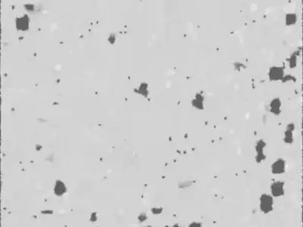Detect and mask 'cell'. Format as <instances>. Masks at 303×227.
I'll return each mask as SVG.
<instances>
[{
    "mask_svg": "<svg viewBox=\"0 0 303 227\" xmlns=\"http://www.w3.org/2000/svg\"><path fill=\"white\" fill-rule=\"evenodd\" d=\"M27 16L25 17H23L21 18H19L18 19V27H19L21 30H27V27H28V20L27 21H25V19H27Z\"/></svg>",
    "mask_w": 303,
    "mask_h": 227,
    "instance_id": "5b68a950",
    "label": "cell"
},
{
    "mask_svg": "<svg viewBox=\"0 0 303 227\" xmlns=\"http://www.w3.org/2000/svg\"><path fill=\"white\" fill-rule=\"evenodd\" d=\"M295 21H296V18H295V16L293 15V14H290L286 16V24H290V25L293 24H295Z\"/></svg>",
    "mask_w": 303,
    "mask_h": 227,
    "instance_id": "ba28073f",
    "label": "cell"
},
{
    "mask_svg": "<svg viewBox=\"0 0 303 227\" xmlns=\"http://www.w3.org/2000/svg\"><path fill=\"white\" fill-rule=\"evenodd\" d=\"M285 170V162L282 160H277L272 165V172L276 174H280Z\"/></svg>",
    "mask_w": 303,
    "mask_h": 227,
    "instance_id": "7a4b0ae2",
    "label": "cell"
},
{
    "mask_svg": "<svg viewBox=\"0 0 303 227\" xmlns=\"http://www.w3.org/2000/svg\"><path fill=\"white\" fill-rule=\"evenodd\" d=\"M202 102H203V98H202L201 95L199 96H196V98L193 100V103H194V105H196V104L198 103V105H197L196 107V108H199V109L202 108V107H203V106H202Z\"/></svg>",
    "mask_w": 303,
    "mask_h": 227,
    "instance_id": "52a82bcc",
    "label": "cell"
},
{
    "mask_svg": "<svg viewBox=\"0 0 303 227\" xmlns=\"http://www.w3.org/2000/svg\"><path fill=\"white\" fill-rule=\"evenodd\" d=\"M261 203H260V208L262 210V211L268 213V212L271 211L273 208V200L272 198L269 195H262V198H261Z\"/></svg>",
    "mask_w": 303,
    "mask_h": 227,
    "instance_id": "6da1fadb",
    "label": "cell"
},
{
    "mask_svg": "<svg viewBox=\"0 0 303 227\" xmlns=\"http://www.w3.org/2000/svg\"><path fill=\"white\" fill-rule=\"evenodd\" d=\"M270 76L273 80H279L283 77V70L280 67H273L270 71Z\"/></svg>",
    "mask_w": 303,
    "mask_h": 227,
    "instance_id": "277c9868",
    "label": "cell"
},
{
    "mask_svg": "<svg viewBox=\"0 0 303 227\" xmlns=\"http://www.w3.org/2000/svg\"><path fill=\"white\" fill-rule=\"evenodd\" d=\"M271 192L274 196H280L284 194V185L282 182H274L271 186Z\"/></svg>",
    "mask_w": 303,
    "mask_h": 227,
    "instance_id": "3957f363",
    "label": "cell"
},
{
    "mask_svg": "<svg viewBox=\"0 0 303 227\" xmlns=\"http://www.w3.org/2000/svg\"><path fill=\"white\" fill-rule=\"evenodd\" d=\"M271 109L272 111H274V113H278L280 112V100H276L272 102L271 103Z\"/></svg>",
    "mask_w": 303,
    "mask_h": 227,
    "instance_id": "8992f818",
    "label": "cell"
}]
</instances>
